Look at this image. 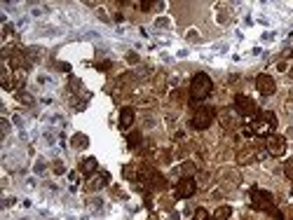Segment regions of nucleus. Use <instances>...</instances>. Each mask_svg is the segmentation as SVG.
I'll return each instance as SVG.
<instances>
[{"label":"nucleus","mask_w":293,"mask_h":220,"mask_svg":"<svg viewBox=\"0 0 293 220\" xmlns=\"http://www.w3.org/2000/svg\"><path fill=\"white\" fill-rule=\"evenodd\" d=\"M251 206L256 211H263L267 216H272L275 220H284V213L275 206V197L267 192V190H260V187H251Z\"/></svg>","instance_id":"1"},{"label":"nucleus","mask_w":293,"mask_h":220,"mask_svg":"<svg viewBox=\"0 0 293 220\" xmlns=\"http://www.w3.org/2000/svg\"><path fill=\"white\" fill-rule=\"evenodd\" d=\"M213 91V80L207 75V73H195L192 80H190V99L192 101H204V99H209Z\"/></svg>","instance_id":"2"},{"label":"nucleus","mask_w":293,"mask_h":220,"mask_svg":"<svg viewBox=\"0 0 293 220\" xmlns=\"http://www.w3.org/2000/svg\"><path fill=\"white\" fill-rule=\"evenodd\" d=\"M213 119H216V108H211V105H197L192 110V117H190V127L197 131H204L211 127Z\"/></svg>","instance_id":"3"},{"label":"nucleus","mask_w":293,"mask_h":220,"mask_svg":"<svg viewBox=\"0 0 293 220\" xmlns=\"http://www.w3.org/2000/svg\"><path fill=\"white\" fill-rule=\"evenodd\" d=\"M235 113L240 117H251V119H256V117L260 115L256 101L249 99L246 94H237V96H235Z\"/></svg>","instance_id":"4"},{"label":"nucleus","mask_w":293,"mask_h":220,"mask_svg":"<svg viewBox=\"0 0 293 220\" xmlns=\"http://www.w3.org/2000/svg\"><path fill=\"white\" fill-rule=\"evenodd\" d=\"M195 192H197V183L190 176H183L181 181L176 183V187H173V197L176 199H190Z\"/></svg>","instance_id":"5"},{"label":"nucleus","mask_w":293,"mask_h":220,"mask_svg":"<svg viewBox=\"0 0 293 220\" xmlns=\"http://www.w3.org/2000/svg\"><path fill=\"white\" fill-rule=\"evenodd\" d=\"M265 150H267V155L281 157L286 152V138H284V136H277V134H270L265 138Z\"/></svg>","instance_id":"6"},{"label":"nucleus","mask_w":293,"mask_h":220,"mask_svg":"<svg viewBox=\"0 0 293 220\" xmlns=\"http://www.w3.org/2000/svg\"><path fill=\"white\" fill-rule=\"evenodd\" d=\"M256 89L260 91L263 96H272V94L277 91V85H275V80L270 78V75L263 73V75H258V78H256Z\"/></svg>","instance_id":"7"},{"label":"nucleus","mask_w":293,"mask_h":220,"mask_svg":"<svg viewBox=\"0 0 293 220\" xmlns=\"http://www.w3.org/2000/svg\"><path fill=\"white\" fill-rule=\"evenodd\" d=\"M134 117H136V113H134L132 105H124L120 110V129L122 131H129L134 124Z\"/></svg>","instance_id":"8"},{"label":"nucleus","mask_w":293,"mask_h":220,"mask_svg":"<svg viewBox=\"0 0 293 220\" xmlns=\"http://www.w3.org/2000/svg\"><path fill=\"white\" fill-rule=\"evenodd\" d=\"M108 181H110V176H108V171H101L99 176H92L89 183H87V190L89 192H96V190H101V187H106Z\"/></svg>","instance_id":"9"},{"label":"nucleus","mask_w":293,"mask_h":220,"mask_svg":"<svg viewBox=\"0 0 293 220\" xmlns=\"http://www.w3.org/2000/svg\"><path fill=\"white\" fill-rule=\"evenodd\" d=\"M221 124H223V127H225V129H237V127H240V122H237V113H232V110H223V113H221Z\"/></svg>","instance_id":"10"},{"label":"nucleus","mask_w":293,"mask_h":220,"mask_svg":"<svg viewBox=\"0 0 293 220\" xmlns=\"http://www.w3.org/2000/svg\"><path fill=\"white\" fill-rule=\"evenodd\" d=\"M96 169H99V162H96L94 157H87V159H82L80 171L85 173V176H89V178H92L94 173H96Z\"/></svg>","instance_id":"11"},{"label":"nucleus","mask_w":293,"mask_h":220,"mask_svg":"<svg viewBox=\"0 0 293 220\" xmlns=\"http://www.w3.org/2000/svg\"><path fill=\"white\" fill-rule=\"evenodd\" d=\"M253 159H256V152H253V148H249V145L237 152V164H251Z\"/></svg>","instance_id":"12"},{"label":"nucleus","mask_w":293,"mask_h":220,"mask_svg":"<svg viewBox=\"0 0 293 220\" xmlns=\"http://www.w3.org/2000/svg\"><path fill=\"white\" fill-rule=\"evenodd\" d=\"M153 87H155V94L167 91V73H157V75L153 78Z\"/></svg>","instance_id":"13"},{"label":"nucleus","mask_w":293,"mask_h":220,"mask_svg":"<svg viewBox=\"0 0 293 220\" xmlns=\"http://www.w3.org/2000/svg\"><path fill=\"white\" fill-rule=\"evenodd\" d=\"M230 216H232V208L230 206H218L216 211H213V220H230Z\"/></svg>","instance_id":"14"},{"label":"nucleus","mask_w":293,"mask_h":220,"mask_svg":"<svg viewBox=\"0 0 293 220\" xmlns=\"http://www.w3.org/2000/svg\"><path fill=\"white\" fill-rule=\"evenodd\" d=\"M127 143H129V148H141V143H143L141 131H129L127 134Z\"/></svg>","instance_id":"15"},{"label":"nucleus","mask_w":293,"mask_h":220,"mask_svg":"<svg viewBox=\"0 0 293 220\" xmlns=\"http://www.w3.org/2000/svg\"><path fill=\"white\" fill-rule=\"evenodd\" d=\"M260 119L265 122L270 129H275V127H277V115H275L272 110H263V113H260Z\"/></svg>","instance_id":"16"},{"label":"nucleus","mask_w":293,"mask_h":220,"mask_svg":"<svg viewBox=\"0 0 293 220\" xmlns=\"http://www.w3.org/2000/svg\"><path fill=\"white\" fill-rule=\"evenodd\" d=\"M73 148H78V150H85V148H87V145H89V138H87V136H85V134H75V136H73Z\"/></svg>","instance_id":"17"},{"label":"nucleus","mask_w":293,"mask_h":220,"mask_svg":"<svg viewBox=\"0 0 293 220\" xmlns=\"http://www.w3.org/2000/svg\"><path fill=\"white\" fill-rule=\"evenodd\" d=\"M190 96L186 89H173V94H172V103H176V105H183L186 103V99Z\"/></svg>","instance_id":"18"},{"label":"nucleus","mask_w":293,"mask_h":220,"mask_svg":"<svg viewBox=\"0 0 293 220\" xmlns=\"http://www.w3.org/2000/svg\"><path fill=\"white\" fill-rule=\"evenodd\" d=\"M192 220H211V213H209L207 208H197V211L192 213Z\"/></svg>","instance_id":"19"},{"label":"nucleus","mask_w":293,"mask_h":220,"mask_svg":"<svg viewBox=\"0 0 293 220\" xmlns=\"http://www.w3.org/2000/svg\"><path fill=\"white\" fill-rule=\"evenodd\" d=\"M181 171H183V176H190V178H192V173H195V164H192V162H183Z\"/></svg>","instance_id":"20"},{"label":"nucleus","mask_w":293,"mask_h":220,"mask_svg":"<svg viewBox=\"0 0 293 220\" xmlns=\"http://www.w3.org/2000/svg\"><path fill=\"white\" fill-rule=\"evenodd\" d=\"M284 173H286L289 181H293V159H289V162L284 164Z\"/></svg>","instance_id":"21"},{"label":"nucleus","mask_w":293,"mask_h":220,"mask_svg":"<svg viewBox=\"0 0 293 220\" xmlns=\"http://www.w3.org/2000/svg\"><path fill=\"white\" fill-rule=\"evenodd\" d=\"M54 173H59V176H61V173H66V167H64V162H59V159H56V162H54Z\"/></svg>","instance_id":"22"},{"label":"nucleus","mask_w":293,"mask_h":220,"mask_svg":"<svg viewBox=\"0 0 293 220\" xmlns=\"http://www.w3.org/2000/svg\"><path fill=\"white\" fill-rule=\"evenodd\" d=\"M19 101H21V103H26V105H31V103H33V96H28V94H21V91H19Z\"/></svg>","instance_id":"23"},{"label":"nucleus","mask_w":293,"mask_h":220,"mask_svg":"<svg viewBox=\"0 0 293 220\" xmlns=\"http://www.w3.org/2000/svg\"><path fill=\"white\" fill-rule=\"evenodd\" d=\"M127 61L129 64H138V54H127Z\"/></svg>","instance_id":"24"},{"label":"nucleus","mask_w":293,"mask_h":220,"mask_svg":"<svg viewBox=\"0 0 293 220\" xmlns=\"http://www.w3.org/2000/svg\"><path fill=\"white\" fill-rule=\"evenodd\" d=\"M110 66H113V64H110V61H103V64H99V68H101V70H108Z\"/></svg>","instance_id":"25"},{"label":"nucleus","mask_w":293,"mask_h":220,"mask_svg":"<svg viewBox=\"0 0 293 220\" xmlns=\"http://www.w3.org/2000/svg\"><path fill=\"white\" fill-rule=\"evenodd\" d=\"M157 26H169V19H157Z\"/></svg>","instance_id":"26"},{"label":"nucleus","mask_w":293,"mask_h":220,"mask_svg":"<svg viewBox=\"0 0 293 220\" xmlns=\"http://www.w3.org/2000/svg\"><path fill=\"white\" fill-rule=\"evenodd\" d=\"M148 220H157V218H155V216H150V218H148Z\"/></svg>","instance_id":"27"},{"label":"nucleus","mask_w":293,"mask_h":220,"mask_svg":"<svg viewBox=\"0 0 293 220\" xmlns=\"http://www.w3.org/2000/svg\"><path fill=\"white\" fill-rule=\"evenodd\" d=\"M289 75H291V78H293V68H291V73H289Z\"/></svg>","instance_id":"28"},{"label":"nucleus","mask_w":293,"mask_h":220,"mask_svg":"<svg viewBox=\"0 0 293 220\" xmlns=\"http://www.w3.org/2000/svg\"><path fill=\"white\" fill-rule=\"evenodd\" d=\"M291 220H293V218H291Z\"/></svg>","instance_id":"29"}]
</instances>
